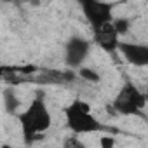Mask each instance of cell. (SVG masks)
I'll use <instances>...</instances> for the list:
<instances>
[{
    "instance_id": "cell-1",
    "label": "cell",
    "mask_w": 148,
    "mask_h": 148,
    "mask_svg": "<svg viewBox=\"0 0 148 148\" xmlns=\"http://www.w3.org/2000/svg\"><path fill=\"white\" fill-rule=\"evenodd\" d=\"M18 120H19L23 138L26 143H32V141L38 139L44 132H47L52 124V117L45 105L44 94L38 92L33 98V101L30 103V106L18 115Z\"/></svg>"
},
{
    "instance_id": "cell-2",
    "label": "cell",
    "mask_w": 148,
    "mask_h": 148,
    "mask_svg": "<svg viewBox=\"0 0 148 148\" xmlns=\"http://www.w3.org/2000/svg\"><path fill=\"white\" fill-rule=\"evenodd\" d=\"M66 125L73 134H92V132H101L106 131V127L91 113V105L86 103L84 99H73L66 108Z\"/></svg>"
},
{
    "instance_id": "cell-3",
    "label": "cell",
    "mask_w": 148,
    "mask_h": 148,
    "mask_svg": "<svg viewBox=\"0 0 148 148\" xmlns=\"http://www.w3.org/2000/svg\"><path fill=\"white\" fill-rule=\"evenodd\" d=\"M146 101H148L146 94H143L132 82H125L117 92L112 106L117 113L129 117V115H138L146 106Z\"/></svg>"
},
{
    "instance_id": "cell-4",
    "label": "cell",
    "mask_w": 148,
    "mask_h": 148,
    "mask_svg": "<svg viewBox=\"0 0 148 148\" xmlns=\"http://www.w3.org/2000/svg\"><path fill=\"white\" fill-rule=\"evenodd\" d=\"M80 7L84 11L86 19L92 26V30H98V28H101V26L113 21V18H112L113 4L99 2V0H84L80 4Z\"/></svg>"
},
{
    "instance_id": "cell-5",
    "label": "cell",
    "mask_w": 148,
    "mask_h": 148,
    "mask_svg": "<svg viewBox=\"0 0 148 148\" xmlns=\"http://www.w3.org/2000/svg\"><path fill=\"white\" fill-rule=\"evenodd\" d=\"M91 44L82 37H71L64 45V61L70 68H82V63L89 56Z\"/></svg>"
},
{
    "instance_id": "cell-6",
    "label": "cell",
    "mask_w": 148,
    "mask_h": 148,
    "mask_svg": "<svg viewBox=\"0 0 148 148\" xmlns=\"http://www.w3.org/2000/svg\"><path fill=\"white\" fill-rule=\"evenodd\" d=\"M119 51L131 64H134V66H148V45L132 44V42H120Z\"/></svg>"
},
{
    "instance_id": "cell-7",
    "label": "cell",
    "mask_w": 148,
    "mask_h": 148,
    "mask_svg": "<svg viewBox=\"0 0 148 148\" xmlns=\"http://www.w3.org/2000/svg\"><path fill=\"white\" fill-rule=\"evenodd\" d=\"M119 33L113 26V23H108L98 30H94V42L105 51V52H113L119 49L120 42H119Z\"/></svg>"
},
{
    "instance_id": "cell-8",
    "label": "cell",
    "mask_w": 148,
    "mask_h": 148,
    "mask_svg": "<svg viewBox=\"0 0 148 148\" xmlns=\"http://www.w3.org/2000/svg\"><path fill=\"white\" fill-rule=\"evenodd\" d=\"M75 80V73L71 70H45L40 75V82L45 84H68Z\"/></svg>"
},
{
    "instance_id": "cell-9",
    "label": "cell",
    "mask_w": 148,
    "mask_h": 148,
    "mask_svg": "<svg viewBox=\"0 0 148 148\" xmlns=\"http://www.w3.org/2000/svg\"><path fill=\"white\" fill-rule=\"evenodd\" d=\"M79 75L84 79V80H87V82H91V84H94V82H99V73L98 71H94V70H91V68H80L79 70Z\"/></svg>"
},
{
    "instance_id": "cell-10",
    "label": "cell",
    "mask_w": 148,
    "mask_h": 148,
    "mask_svg": "<svg viewBox=\"0 0 148 148\" xmlns=\"http://www.w3.org/2000/svg\"><path fill=\"white\" fill-rule=\"evenodd\" d=\"M112 23H113V26H115V30H117V33H119V35L127 33V32H129V28H131V21H129V19H125V18H117V19H113Z\"/></svg>"
},
{
    "instance_id": "cell-11",
    "label": "cell",
    "mask_w": 148,
    "mask_h": 148,
    "mask_svg": "<svg viewBox=\"0 0 148 148\" xmlns=\"http://www.w3.org/2000/svg\"><path fill=\"white\" fill-rule=\"evenodd\" d=\"M63 148H86V145L82 143V139H79L77 134H73V136L64 138V141H63Z\"/></svg>"
},
{
    "instance_id": "cell-12",
    "label": "cell",
    "mask_w": 148,
    "mask_h": 148,
    "mask_svg": "<svg viewBox=\"0 0 148 148\" xmlns=\"http://www.w3.org/2000/svg\"><path fill=\"white\" fill-rule=\"evenodd\" d=\"M5 108H7V112H14L18 108V98L11 91H5Z\"/></svg>"
},
{
    "instance_id": "cell-13",
    "label": "cell",
    "mask_w": 148,
    "mask_h": 148,
    "mask_svg": "<svg viewBox=\"0 0 148 148\" xmlns=\"http://www.w3.org/2000/svg\"><path fill=\"white\" fill-rule=\"evenodd\" d=\"M99 146H101V148H113V146H115V138H113V136H101Z\"/></svg>"
},
{
    "instance_id": "cell-14",
    "label": "cell",
    "mask_w": 148,
    "mask_h": 148,
    "mask_svg": "<svg viewBox=\"0 0 148 148\" xmlns=\"http://www.w3.org/2000/svg\"><path fill=\"white\" fill-rule=\"evenodd\" d=\"M2 148H11V146H9V145H4V146H2Z\"/></svg>"
}]
</instances>
